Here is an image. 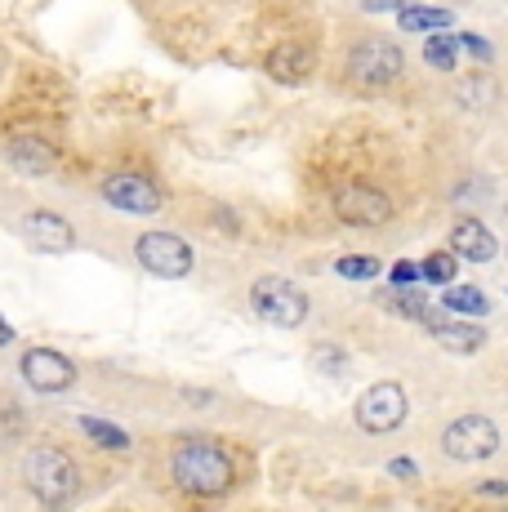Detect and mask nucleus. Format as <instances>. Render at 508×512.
Masks as SVG:
<instances>
[{
    "label": "nucleus",
    "mask_w": 508,
    "mask_h": 512,
    "mask_svg": "<svg viewBox=\"0 0 508 512\" xmlns=\"http://www.w3.org/2000/svg\"><path fill=\"white\" fill-rule=\"evenodd\" d=\"M170 477H174V486H179L183 495L219 499V495H228L232 481H237V464H232V455L219 446V441L192 437V441H183V446L174 450Z\"/></svg>",
    "instance_id": "f257e3e1"
},
{
    "label": "nucleus",
    "mask_w": 508,
    "mask_h": 512,
    "mask_svg": "<svg viewBox=\"0 0 508 512\" xmlns=\"http://www.w3.org/2000/svg\"><path fill=\"white\" fill-rule=\"evenodd\" d=\"M23 477H27V490H32L41 504H72L81 495V468L67 450H54V446H36L32 455L23 459Z\"/></svg>",
    "instance_id": "f03ea898"
},
{
    "label": "nucleus",
    "mask_w": 508,
    "mask_h": 512,
    "mask_svg": "<svg viewBox=\"0 0 508 512\" xmlns=\"http://www.w3.org/2000/svg\"><path fill=\"white\" fill-rule=\"evenodd\" d=\"M250 308L259 312L268 326L277 330H295L308 321V294L286 277H259L250 285Z\"/></svg>",
    "instance_id": "7ed1b4c3"
},
{
    "label": "nucleus",
    "mask_w": 508,
    "mask_h": 512,
    "mask_svg": "<svg viewBox=\"0 0 508 512\" xmlns=\"http://www.w3.org/2000/svg\"><path fill=\"white\" fill-rule=\"evenodd\" d=\"M402 67H406L402 49L384 41V36H370V41H357L353 54H348V81L361 85V90H384V85H393L402 76Z\"/></svg>",
    "instance_id": "20e7f679"
},
{
    "label": "nucleus",
    "mask_w": 508,
    "mask_h": 512,
    "mask_svg": "<svg viewBox=\"0 0 508 512\" xmlns=\"http://www.w3.org/2000/svg\"><path fill=\"white\" fill-rule=\"evenodd\" d=\"M134 259H139V268L152 272V277L183 281L192 272V263H197V254L174 232H143L139 241H134Z\"/></svg>",
    "instance_id": "39448f33"
},
{
    "label": "nucleus",
    "mask_w": 508,
    "mask_h": 512,
    "mask_svg": "<svg viewBox=\"0 0 508 512\" xmlns=\"http://www.w3.org/2000/svg\"><path fill=\"white\" fill-rule=\"evenodd\" d=\"M442 450L455 464H482V459H491L500 450V432L486 415H464L442 432Z\"/></svg>",
    "instance_id": "423d86ee"
},
{
    "label": "nucleus",
    "mask_w": 508,
    "mask_h": 512,
    "mask_svg": "<svg viewBox=\"0 0 508 512\" xmlns=\"http://www.w3.org/2000/svg\"><path fill=\"white\" fill-rule=\"evenodd\" d=\"M406 410H410V401H406V388L402 383H370L366 392L357 397V423L366 432H393V428H402L406 423Z\"/></svg>",
    "instance_id": "0eeeda50"
},
{
    "label": "nucleus",
    "mask_w": 508,
    "mask_h": 512,
    "mask_svg": "<svg viewBox=\"0 0 508 512\" xmlns=\"http://www.w3.org/2000/svg\"><path fill=\"white\" fill-rule=\"evenodd\" d=\"M335 219L353 223V228H384V223L393 219V201H388V192L366 187V183L339 187L335 192Z\"/></svg>",
    "instance_id": "6e6552de"
},
{
    "label": "nucleus",
    "mask_w": 508,
    "mask_h": 512,
    "mask_svg": "<svg viewBox=\"0 0 508 512\" xmlns=\"http://www.w3.org/2000/svg\"><path fill=\"white\" fill-rule=\"evenodd\" d=\"M103 201L121 214H156L165 205V192L148 174H107L103 179Z\"/></svg>",
    "instance_id": "1a4fd4ad"
},
{
    "label": "nucleus",
    "mask_w": 508,
    "mask_h": 512,
    "mask_svg": "<svg viewBox=\"0 0 508 512\" xmlns=\"http://www.w3.org/2000/svg\"><path fill=\"white\" fill-rule=\"evenodd\" d=\"M18 370H23V383H32L36 392H67L76 383V366L54 348H27Z\"/></svg>",
    "instance_id": "9d476101"
},
{
    "label": "nucleus",
    "mask_w": 508,
    "mask_h": 512,
    "mask_svg": "<svg viewBox=\"0 0 508 512\" xmlns=\"http://www.w3.org/2000/svg\"><path fill=\"white\" fill-rule=\"evenodd\" d=\"M312 67H317V49L304 45V41H281V45L268 49V58H263V72H268L277 85H304L312 76Z\"/></svg>",
    "instance_id": "9b49d317"
},
{
    "label": "nucleus",
    "mask_w": 508,
    "mask_h": 512,
    "mask_svg": "<svg viewBox=\"0 0 508 512\" xmlns=\"http://www.w3.org/2000/svg\"><path fill=\"white\" fill-rule=\"evenodd\" d=\"M5 165L14 174L41 179V174H50L58 165V147L50 139H41V134H14V139L5 143Z\"/></svg>",
    "instance_id": "f8f14e48"
},
{
    "label": "nucleus",
    "mask_w": 508,
    "mask_h": 512,
    "mask_svg": "<svg viewBox=\"0 0 508 512\" xmlns=\"http://www.w3.org/2000/svg\"><path fill=\"white\" fill-rule=\"evenodd\" d=\"M23 236H27V245L32 250H41V254H67L76 245V232H72V223L63 219V214H54V210H32L23 219Z\"/></svg>",
    "instance_id": "ddd939ff"
},
{
    "label": "nucleus",
    "mask_w": 508,
    "mask_h": 512,
    "mask_svg": "<svg viewBox=\"0 0 508 512\" xmlns=\"http://www.w3.org/2000/svg\"><path fill=\"white\" fill-rule=\"evenodd\" d=\"M451 250L468 263H486V259H495V236L477 219H464V223H455V232H451Z\"/></svg>",
    "instance_id": "4468645a"
},
{
    "label": "nucleus",
    "mask_w": 508,
    "mask_h": 512,
    "mask_svg": "<svg viewBox=\"0 0 508 512\" xmlns=\"http://www.w3.org/2000/svg\"><path fill=\"white\" fill-rule=\"evenodd\" d=\"M433 339L442 343V348L459 352V357H468V352H477L486 343V330L468 326V321H433Z\"/></svg>",
    "instance_id": "2eb2a0df"
},
{
    "label": "nucleus",
    "mask_w": 508,
    "mask_h": 512,
    "mask_svg": "<svg viewBox=\"0 0 508 512\" xmlns=\"http://www.w3.org/2000/svg\"><path fill=\"white\" fill-rule=\"evenodd\" d=\"M402 27L406 32H442V27L455 23L451 9H433V5H402Z\"/></svg>",
    "instance_id": "dca6fc26"
},
{
    "label": "nucleus",
    "mask_w": 508,
    "mask_h": 512,
    "mask_svg": "<svg viewBox=\"0 0 508 512\" xmlns=\"http://www.w3.org/2000/svg\"><path fill=\"white\" fill-rule=\"evenodd\" d=\"M81 432L94 441V446H103V450H130V432L116 428V423H103V419L85 415L81 419Z\"/></svg>",
    "instance_id": "f3484780"
},
{
    "label": "nucleus",
    "mask_w": 508,
    "mask_h": 512,
    "mask_svg": "<svg viewBox=\"0 0 508 512\" xmlns=\"http://www.w3.org/2000/svg\"><path fill=\"white\" fill-rule=\"evenodd\" d=\"M442 303H446V308H451V312H464V317H473V312H477V317H482V312L491 308V303H486V294L477 290V285H455V290L446 294Z\"/></svg>",
    "instance_id": "a211bd4d"
},
{
    "label": "nucleus",
    "mask_w": 508,
    "mask_h": 512,
    "mask_svg": "<svg viewBox=\"0 0 508 512\" xmlns=\"http://www.w3.org/2000/svg\"><path fill=\"white\" fill-rule=\"evenodd\" d=\"M459 103L464 107H491L495 103V81L491 76H464V81H459Z\"/></svg>",
    "instance_id": "6ab92c4d"
},
{
    "label": "nucleus",
    "mask_w": 508,
    "mask_h": 512,
    "mask_svg": "<svg viewBox=\"0 0 508 512\" xmlns=\"http://www.w3.org/2000/svg\"><path fill=\"white\" fill-rule=\"evenodd\" d=\"M339 277L348 281H375L379 277V259H370V254H344V259L335 263Z\"/></svg>",
    "instance_id": "aec40b11"
},
{
    "label": "nucleus",
    "mask_w": 508,
    "mask_h": 512,
    "mask_svg": "<svg viewBox=\"0 0 508 512\" xmlns=\"http://www.w3.org/2000/svg\"><path fill=\"white\" fill-rule=\"evenodd\" d=\"M459 254L451 250V254H446V250H437V254H428V259H424V281H433V285H446V281H455V268H459Z\"/></svg>",
    "instance_id": "412c9836"
},
{
    "label": "nucleus",
    "mask_w": 508,
    "mask_h": 512,
    "mask_svg": "<svg viewBox=\"0 0 508 512\" xmlns=\"http://www.w3.org/2000/svg\"><path fill=\"white\" fill-rule=\"evenodd\" d=\"M455 49H459L455 36H433V41L424 45V58L433 67H442V72H451V67H455Z\"/></svg>",
    "instance_id": "4be33fe9"
},
{
    "label": "nucleus",
    "mask_w": 508,
    "mask_h": 512,
    "mask_svg": "<svg viewBox=\"0 0 508 512\" xmlns=\"http://www.w3.org/2000/svg\"><path fill=\"white\" fill-rule=\"evenodd\" d=\"M312 366H321L326 374H339L348 366V357H344V352H335V348H317V352H312Z\"/></svg>",
    "instance_id": "5701e85b"
},
{
    "label": "nucleus",
    "mask_w": 508,
    "mask_h": 512,
    "mask_svg": "<svg viewBox=\"0 0 508 512\" xmlns=\"http://www.w3.org/2000/svg\"><path fill=\"white\" fill-rule=\"evenodd\" d=\"M455 41H459V49H468V54H473L477 63H491V58H495L491 41H482V36H455Z\"/></svg>",
    "instance_id": "b1692460"
},
{
    "label": "nucleus",
    "mask_w": 508,
    "mask_h": 512,
    "mask_svg": "<svg viewBox=\"0 0 508 512\" xmlns=\"http://www.w3.org/2000/svg\"><path fill=\"white\" fill-rule=\"evenodd\" d=\"M419 277H424V268H415V263H397V268H393V281L397 285H410V281H419Z\"/></svg>",
    "instance_id": "393cba45"
},
{
    "label": "nucleus",
    "mask_w": 508,
    "mask_h": 512,
    "mask_svg": "<svg viewBox=\"0 0 508 512\" xmlns=\"http://www.w3.org/2000/svg\"><path fill=\"white\" fill-rule=\"evenodd\" d=\"M388 472H393V477H415V464H410V459H393Z\"/></svg>",
    "instance_id": "a878e982"
},
{
    "label": "nucleus",
    "mask_w": 508,
    "mask_h": 512,
    "mask_svg": "<svg viewBox=\"0 0 508 512\" xmlns=\"http://www.w3.org/2000/svg\"><path fill=\"white\" fill-rule=\"evenodd\" d=\"M9 343H14V326H9V321L0 317V348H9Z\"/></svg>",
    "instance_id": "bb28decb"
},
{
    "label": "nucleus",
    "mask_w": 508,
    "mask_h": 512,
    "mask_svg": "<svg viewBox=\"0 0 508 512\" xmlns=\"http://www.w3.org/2000/svg\"><path fill=\"white\" fill-rule=\"evenodd\" d=\"M482 495H508V486H504V481H486Z\"/></svg>",
    "instance_id": "cd10ccee"
},
{
    "label": "nucleus",
    "mask_w": 508,
    "mask_h": 512,
    "mask_svg": "<svg viewBox=\"0 0 508 512\" xmlns=\"http://www.w3.org/2000/svg\"><path fill=\"white\" fill-rule=\"evenodd\" d=\"M370 9H402V0H370Z\"/></svg>",
    "instance_id": "c85d7f7f"
}]
</instances>
